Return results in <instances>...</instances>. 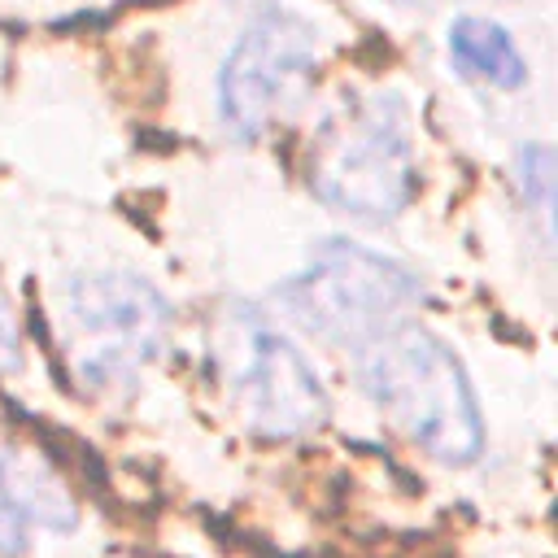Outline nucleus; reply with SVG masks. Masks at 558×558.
<instances>
[{
  "label": "nucleus",
  "mask_w": 558,
  "mask_h": 558,
  "mask_svg": "<svg viewBox=\"0 0 558 558\" xmlns=\"http://www.w3.org/2000/svg\"><path fill=\"white\" fill-rule=\"evenodd\" d=\"M418 301V275L353 240H323L310 262L275 288V305L327 344L362 349Z\"/></svg>",
  "instance_id": "7ed1b4c3"
},
{
  "label": "nucleus",
  "mask_w": 558,
  "mask_h": 558,
  "mask_svg": "<svg viewBox=\"0 0 558 558\" xmlns=\"http://www.w3.org/2000/svg\"><path fill=\"white\" fill-rule=\"evenodd\" d=\"M74 527L65 484L35 458L0 449V554H26L39 532Z\"/></svg>",
  "instance_id": "0eeeda50"
},
{
  "label": "nucleus",
  "mask_w": 558,
  "mask_h": 558,
  "mask_svg": "<svg viewBox=\"0 0 558 558\" xmlns=\"http://www.w3.org/2000/svg\"><path fill=\"white\" fill-rule=\"evenodd\" d=\"M74 375L87 388L131 384L170 340V301L135 270H78L61 288Z\"/></svg>",
  "instance_id": "20e7f679"
},
{
  "label": "nucleus",
  "mask_w": 558,
  "mask_h": 558,
  "mask_svg": "<svg viewBox=\"0 0 558 558\" xmlns=\"http://www.w3.org/2000/svg\"><path fill=\"white\" fill-rule=\"evenodd\" d=\"M514 179H519V192L532 205V214L549 218V209H554V153H549V144H523L514 157Z\"/></svg>",
  "instance_id": "1a4fd4ad"
},
{
  "label": "nucleus",
  "mask_w": 558,
  "mask_h": 558,
  "mask_svg": "<svg viewBox=\"0 0 558 558\" xmlns=\"http://www.w3.org/2000/svg\"><path fill=\"white\" fill-rule=\"evenodd\" d=\"M445 52L449 65L462 78H475L497 92H519L527 83V57L519 52L514 35L501 22L488 17H458L445 31Z\"/></svg>",
  "instance_id": "6e6552de"
},
{
  "label": "nucleus",
  "mask_w": 558,
  "mask_h": 558,
  "mask_svg": "<svg viewBox=\"0 0 558 558\" xmlns=\"http://www.w3.org/2000/svg\"><path fill=\"white\" fill-rule=\"evenodd\" d=\"M310 192L353 222H392L414 196V140L392 92L344 96L314 131L305 157Z\"/></svg>",
  "instance_id": "f03ea898"
},
{
  "label": "nucleus",
  "mask_w": 558,
  "mask_h": 558,
  "mask_svg": "<svg viewBox=\"0 0 558 558\" xmlns=\"http://www.w3.org/2000/svg\"><path fill=\"white\" fill-rule=\"evenodd\" d=\"M318 65V31L283 9L266 4L231 44L218 70V118L235 140H262L296 100Z\"/></svg>",
  "instance_id": "423d86ee"
},
{
  "label": "nucleus",
  "mask_w": 558,
  "mask_h": 558,
  "mask_svg": "<svg viewBox=\"0 0 558 558\" xmlns=\"http://www.w3.org/2000/svg\"><path fill=\"white\" fill-rule=\"evenodd\" d=\"M222 384L240 423L270 440H292L327 418L314 362L266 314H231L222 336Z\"/></svg>",
  "instance_id": "39448f33"
},
{
  "label": "nucleus",
  "mask_w": 558,
  "mask_h": 558,
  "mask_svg": "<svg viewBox=\"0 0 558 558\" xmlns=\"http://www.w3.org/2000/svg\"><path fill=\"white\" fill-rule=\"evenodd\" d=\"M357 379L375 410L445 466H466L484 449V418L453 349L418 323H392L357 349Z\"/></svg>",
  "instance_id": "f257e3e1"
},
{
  "label": "nucleus",
  "mask_w": 558,
  "mask_h": 558,
  "mask_svg": "<svg viewBox=\"0 0 558 558\" xmlns=\"http://www.w3.org/2000/svg\"><path fill=\"white\" fill-rule=\"evenodd\" d=\"M0 362L4 366L17 362V323H13L9 305H4V296H0Z\"/></svg>",
  "instance_id": "9d476101"
}]
</instances>
